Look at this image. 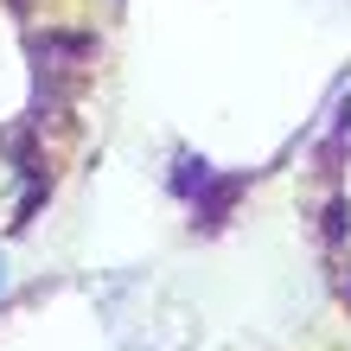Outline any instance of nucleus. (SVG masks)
Returning <instances> with one entry per match:
<instances>
[{
  "label": "nucleus",
  "instance_id": "obj_2",
  "mask_svg": "<svg viewBox=\"0 0 351 351\" xmlns=\"http://www.w3.org/2000/svg\"><path fill=\"white\" fill-rule=\"evenodd\" d=\"M0 294H7V262H0Z\"/></svg>",
  "mask_w": 351,
  "mask_h": 351
},
{
  "label": "nucleus",
  "instance_id": "obj_1",
  "mask_svg": "<svg viewBox=\"0 0 351 351\" xmlns=\"http://www.w3.org/2000/svg\"><path fill=\"white\" fill-rule=\"evenodd\" d=\"M32 198H38L32 167H26L13 147H0V230H13V223L32 211Z\"/></svg>",
  "mask_w": 351,
  "mask_h": 351
}]
</instances>
